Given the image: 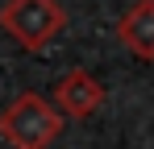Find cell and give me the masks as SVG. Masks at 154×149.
<instances>
[{"label":"cell","mask_w":154,"mask_h":149,"mask_svg":"<svg viewBox=\"0 0 154 149\" xmlns=\"http://www.w3.org/2000/svg\"><path fill=\"white\" fill-rule=\"evenodd\" d=\"M63 133V116L46 95L21 91L4 112H0V137L13 149H50Z\"/></svg>","instance_id":"6da1fadb"},{"label":"cell","mask_w":154,"mask_h":149,"mask_svg":"<svg viewBox=\"0 0 154 149\" xmlns=\"http://www.w3.org/2000/svg\"><path fill=\"white\" fill-rule=\"evenodd\" d=\"M0 25L25 50H42L50 37L63 33L67 13H63L58 0H8V4L0 8Z\"/></svg>","instance_id":"7a4b0ae2"},{"label":"cell","mask_w":154,"mask_h":149,"mask_svg":"<svg viewBox=\"0 0 154 149\" xmlns=\"http://www.w3.org/2000/svg\"><path fill=\"white\" fill-rule=\"evenodd\" d=\"M100 99H104V87L96 83V74H88V71H67L54 83L58 116H88V112L100 108Z\"/></svg>","instance_id":"3957f363"},{"label":"cell","mask_w":154,"mask_h":149,"mask_svg":"<svg viewBox=\"0 0 154 149\" xmlns=\"http://www.w3.org/2000/svg\"><path fill=\"white\" fill-rule=\"evenodd\" d=\"M117 37L129 54L154 58V0H133L129 4L117 21Z\"/></svg>","instance_id":"277c9868"}]
</instances>
